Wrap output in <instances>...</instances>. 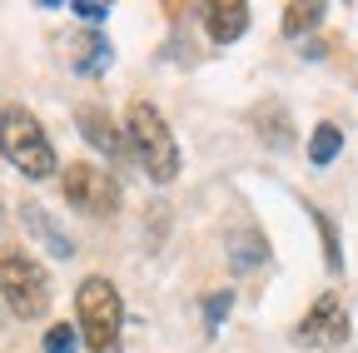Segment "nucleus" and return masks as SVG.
<instances>
[{"instance_id":"obj_11","label":"nucleus","mask_w":358,"mask_h":353,"mask_svg":"<svg viewBox=\"0 0 358 353\" xmlns=\"http://www.w3.org/2000/svg\"><path fill=\"white\" fill-rule=\"evenodd\" d=\"M324 0H294V6H284V35L289 40H299V35H308L313 25L324 20Z\"/></svg>"},{"instance_id":"obj_17","label":"nucleus","mask_w":358,"mask_h":353,"mask_svg":"<svg viewBox=\"0 0 358 353\" xmlns=\"http://www.w3.org/2000/svg\"><path fill=\"white\" fill-rule=\"evenodd\" d=\"M80 20H90V25H100L105 15H110V6H100V0H75V6H70Z\"/></svg>"},{"instance_id":"obj_12","label":"nucleus","mask_w":358,"mask_h":353,"mask_svg":"<svg viewBox=\"0 0 358 353\" xmlns=\"http://www.w3.org/2000/svg\"><path fill=\"white\" fill-rule=\"evenodd\" d=\"M254 124H259V140H268V145H294V135H289V115H284V105H274L268 100L264 110H254Z\"/></svg>"},{"instance_id":"obj_5","label":"nucleus","mask_w":358,"mask_h":353,"mask_svg":"<svg viewBox=\"0 0 358 353\" xmlns=\"http://www.w3.org/2000/svg\"><path fill=\"white\" fill-rule=\"evenodd\" d=\"M60 194H65L80 214H115V209H120V180H115L110 169L90 164V159L65 164V174H60Z\"/></svg>"},{"instance_id":"obj_9","label":"nucleus","mask_w":358,"mask_h":353,"mask_svg":"<svg viewBox=\"0 0 358 353\" xmlns=\"http://www.w3.org/2000/svg\"><path fill=\"white\" fill-rule=\"evenodd\" d=\"M65 60H70V70H80V75L105 70V65H110V45H105V35L80 30V35L70 40V45H65Z\"/></svg>"},{"instance_id":"obj_1","label":"nucleus","mask_w":358,"mask_h":353,"mask_svg":"<svg viewBox=\"0 0 358 353\" xmlns=\"http://www.w3.org/2000/svg\"><path fill=\"white\" fill-rule=\"evenodd\" d=\"M75 324L90 353H124V303L105 274H90L75 289Z\"/></svg>"},{"instance_id":"obj_15","label":"nucleus","mask_w":358,"mask_h":353,"mask_svg":"<svg viewBox=\"0 0 358 353\" xmlns=\"http://www.w3.org/2000/svg\"><path fill=\"white\" fill-rule=\"evenodd\" d=\"M313 214V224H319V234H324V259H329V269H343V254H338V234H334V224L319 214V209H308Z\"/></svg>"},{"instance_id":"obj_10","label":"nucleus","mask_w":358,"mask_h":353,"mask_svg":"<svg viewBox=\"0 0 358 353\" xmlns=\"http://www.w3.org/2000/svg\"><path fill=\"white\" fill-rule=\"evenodd\" d=\"M20 219H25V229H30V234H35V239H40L45 249H50L55 259H70V254H75L70 234H60V229L50 224V214H45V209H40L35 199H25V204H20Z\"/></svg>"},{"instance_id":"obj_13","label":"nucleus","mask_w":358,"mask_h":353,"mask_svg":"<svg viewBox=\"0 0 358 353\" xmlns=\"http://www.w3.org/2000/svg\"><path fill=\"white\" fill-rule=\"evenodd\" d=\"M338 150H343V129L324 120L319 129H313V140H308V159H313V164H334Z\"/></svg>"},{"instance_id":"obj_14","label":"nucleus","mask_w":358,"mask_h":353,"mask_svg":"<svg viewBox=\"0 0 358 353\" xmlns=\"http://www.w3.org/2000/svg\"><path fill=\"white\" fill-rule=\"evenodd\" d=\"M80 343V324H55V329H45V353H75Z\"/></svg>"},{"instance_id":"obj_3","label":"nucleus","mask_w":358,"mask_h":353,"mask_svg":"<svg viewBox=\"0 0 358 353\" xmlns=\"http://www.w3.org/2000/svg\"><path fill=\"white\" fill-rule=\"evenodd\" d=\"M0 154H6L25 180H50V174L60 169L50 140H45V129H40V120L25 105H6V110H0Z\"/></svg>"},{"instance_id":"obj_16","label":"nucleus","mask_w":358,"mask_h":353,"mask_svg":"<svg viewBox=\"0 0 358 353\" xmlns=\"http://www.w3.org/2000/svg\"><path fill=\"white\" fill-rule=\"evenodd\" d=\"M229 303H234V294L224 289V294H209V303H204V319H209V329H219V319L229 314Z\"/></svg>"},{"instance_id":"obj_4","label":"nucleus","mask_w":358,"mask_h":353,"mask_svg":"<svg viewBox=\"0 0 358 353\" xmlns=\"http://www.w3.org/2000/svg\"><path fill=\"white\" fill-rule=\"evenodd\" d=\"M0 298L15 319H45V308H50V274H45V264L10 249L0 254Z\"/></svg>"},{"instance_id":"obj_8","label":"nucleus","mask_w":358,"mask_h":353,"mask_svg":"<svg viewBox=\"0 0 358 353\" xmlns=\"http://www.w3.org/2000/svg\"><path fill=\"white\" fill-rule=\"evenodd\" d=\"M75 124H80V135L95 145V150H105L110 159H115V154H124V135L115 129V120H110L100 105H80V110H75Z\"/></svg>"},{"instance_id":"obj_2","label":"nucleus","mask_w":358,"mask_h":353,"mask_svg":"<svg viewBox=\"0 0 358 353\" xmlns=\"http://www.w3.org/2000/svg\"><path fill=\"white\" fill-rule=\"evenodd\" d=\"M124 140H129V154L155 185H169L179 174V145H174V129L164 124V115L145 100H134L129 115H124Z\"/></svg>"},{"instance_id":"obj_7","label":"nucleus","mask_w":358,"mask_h":353,"mask_svg":"<svg viewBox=\"0 0 358 353\" xmlns=\"http://www.w3.org/2000/svg\"><path fill=\"white\" fill-rule=\"evenodd\" d=\"M204 30L214 45H234V40L249 30V6L244 0H209L204 6Z\"/></svg>"},{"instance_id":"obj_6","label":"nucleus","mask_w":358,"mask_h":353,"mask_svg":"<svg viewBox=\"0 0 358 353\" xmlns=\"http://www.w3.org/2000/svg\"><path fill=\"white\" fill-rule=\"evenodd\" d=\"M294 338L303 348H338V343H348V308H343V298L338 294H319V303L299 319Z\"/></svg>"}]
</instances>
